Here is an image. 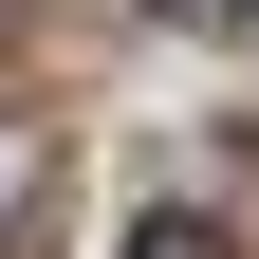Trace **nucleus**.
I'll return each mask as SVG.
<instances>
[{
	"label": "nucleus",
	"instance_id": "f257e3e1",
	"mask_svg": "<svg viewBox=\"0 0 259 259\" xmlns=\"http://www.w3.org/2000/svg\"><path fill=\"white\" fill-rule=\"evenodd\" d=\"M130 259H222V222H148V241H130Z\"/></svg>",
	"mask_w": 259,
	"mask_h": 259
},
{
	"label": "nucleus",
	"instance_id": "f03ea898",
	"mask_svg": "<svg viewBox=\"0 0 259 259\" xmlns=\"http://www.w3.org/2000/svg\"><path fill=\"white\" fill-rule=\"evenodd\" d=\"M19 185H37V148H19V130H0V222H19Z\"/></svg>",
	"mask_w": 259,
	"mask_h": 259
},
{
	"label": "nucleus",
	"instance_id": "7ed1b4c3",
	"mask_svg": "<svg viewBox=\"0 0 259 259\" xmlns=\"http://www.w3.org/2000/svg\"><path fill=\"white\" fill-rule=\"evenodd\" d=\"M167 19H241V0H167Z\"/></svg>",
	"mask_w": 259,
	"mask_h": 259
}]
</instances>
